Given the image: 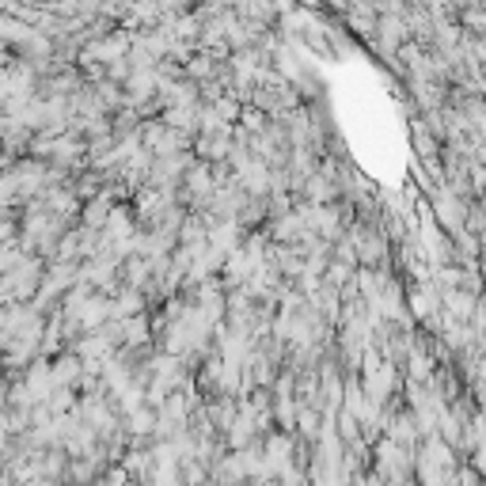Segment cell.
<instances>
[{"label": "cell", "mask_w": 486, "mask_h": 486, "mask_svg": "<svg viewBox=\"0 0 486 486\" xmlns=\"http://www.w3.org/2000/svg\"><path fill=\"white\" fill-rule=\"evenodd\" d=\"M38 259H24L15 270L0 273V304H19V301H31V293L38 285Z\"/></svg>", "instance_id": "1"}, {"label": "cell", "mask_w": 486, "mask_h": 486, "mask_svg": "<svg viewBox=\"0 0 486 486\" xmlns=\"http://www.w3.org/2000/svg\"><path fill=\"white\" fill-rule=\"evenodd\" d=\"M50 372H54V384H57V388H69L73 380H76V362H73V357H61V362H57Z\"/></svg>", "instance_id": "2"}, {"label": "cell", "mask_w": 486, "mask_h": 486, "mask_svg": "<svg viewBox=\"0 0 486 486\" xmlns=\"http://www.w3.org/2000/svg\"><path fill=\"white\" fill-rule=\"evenodd\" d=\"M12 243V221L0 217V247H8Z\"/></svg>", "instance_id": "3"}, {"label": "cell", "mask_w": 486, "mask_h": 486, "mask_svg": "<svg viewBox=\"0 0 486 486\" xmlns=\"http://www.w3.org/2000/svg\"><path fill=\"white\" fill-rule=\"evenodd\" d=\"M8 172V156H5V149H0V175Z\"/></svg>", "instance_id": "4"}]
</instances>
